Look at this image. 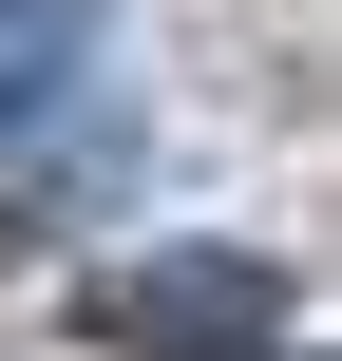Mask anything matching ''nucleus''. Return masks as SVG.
Instances as JSON below:
<instances>
[{"label": "nucleus", "mask_w": 342, "mask_h": 361, "mask_svg": "<svg viewBox=\"0 0 342 361\" xmlns=\"http://www.w3.org/2000/svg\"><path fill=\"white\" fill-rule=\"evenodd\" d=\"M0 171L19 190H114L133 171L114 0H0Z\"/></svg>", "instance_id": "f257e3e1"}, {"label": "nucleus", "mask_w": 342, "mask_h": 361, "mask_svg": "<svg viewBox=\"0 0 342 361\" xmlns=\"http://www.w3.org/2000/svg\"><path fill=\"white\" fill-rule=\"evenodd\" d=\"M95 324L133 361H286V267H248V247H152L133 286H95Z\"/></svg>", "instance_id": "f03ea898"}]
</instances>
